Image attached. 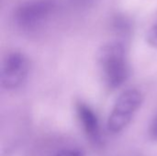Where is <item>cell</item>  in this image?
I'll return each instance as SVG.
<instances>
[{
    "label": "cell",
    "instance_id": "6",
    "mask_svg": "<svg viewBox=\"0 0 157 156\" xmlns=\"http://www.w3.org/2000/svg\"><path fill=\"white\" fill-rule=\"evenodd\" d=\"M146 41L151 47L157 48V19L146 33Z\"/></svg>",
    "mask_w": 157,
    "mask_h": 156
},
{
    "label": "cell",
    "instance_id": "2",
    "mask_svg": "<svg viewBox=\"0 0 157 156\" xmlns=\"http://www.w3.org/2000/svg\"><path fill=\"white\" fill-rule=\"evenodd\" d=\"M143 100V94L136 88L123 91L117 98L108 119L107 127L109 131L112 134L122 131L132 121L142 106Z\"/></svg>",
    "mask_w": 157,
    "mask_h": 156
},
{
    "label": "cell",
    "instance_id": "5",
    "mask_svg": "<svg viewBox=\"0 0 157 156\" xmlns=\"http://www.w3.org/2000/svg\"><path fill=\"white\" fill-rule=\"evenodd\" d=\"M75 108L78 119L89 140L97 145L100 144L102 138L99 120L93 108L81 100L76 103Z\"/></svg>",
    "mask_w": 157,
    "mask_h": 156
},
{
    "label": "cell",
    "instance_id": "4",
    "mask_svg": "<svg viewBox=\"0 0 157 156\" xmlns=\"http://www.w3.org/2000/svg\"><path fill=\"white\" fill-rule=\"evenodd\" d=\"M28 57L20 51H12L4 59L0 71V84L6 90H17L24 86L29 74Z\"/></svg>",
    "mask_w": 157,
    "mask_h": 156
},
{
    "label": "cell",
    "instance_id": "9",
    "mask_svg": "<svg viewBox=\"0 0 157 156\" xmlns=\"http://www.w3.org/2000/svg\"><path fill=\"white\" fill-rule=\"evenodd\" d=\"M77 1H82V2H86V1H89V0H77Z\"/></svg>",
    "mask_w": 157,
    "mask_h": 156
},
{
    "label": "cell",
    "instance_id": "7",
    "mask_svg": "<svg viewBox=\"0 0 157 156\" xmlns=\"http://www.w3.org/2000/svg\"><path fill=\"white\" fill-rule=\"evenodd\" d=\"M54 156H84L82 152L77 149H63L58 152Z\"/></svg>",
    "mask_w": 157,
    "mask_h": 156
},
{
    "label": "cell",
    "instance_id": "1",
    "mask_svg": "<svg viewBox=\"0 0 157 156\" xmlns=\"http://www.w3.org/2000/svg\"><path fill=\"white\" fill-rule=\"evenodd\" d=\"M98 66L105 86L114 91L127 82L131 66L126 47L121 41H109L102 45L97 55Z\"/></svg>",
    "mask_w": 157,
    "mask_h": 156
},
{
    "label": "cell",
    "instance_id": "8",
    "mask_svg": "<svg viewBox=\"0 0 157 156\" xmlns=\"http://www.w3.org/2000/svg\"><path fill=\"white\" fill-rule=\"evenodd\" d=\"M149 131H150V136L154 140H157V116L153 120Z\"/></svg>",
    "mask_w": 157,
    "mask_h": 156
},
{
    "label": "cell",
    "instance_id": "3",
    "mask_svg": "<svg viewBox=\"0 0 157 156\" xmlns=\"http://www.w3.org/2000/svg\"><path fill=\"white\" fill-rule=\"evenodd\" d=\"M57 6V0L25 1L15 10V23L24 30L35 29L54 14Z\"/></svg>",
    "mask_w": 157,
    "mask_h": 156
}]
</instances>
